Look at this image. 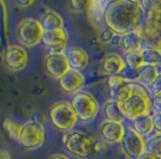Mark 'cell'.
Wrapping results in <instances>:
<instances>
[{
    "mask_svg": "<svg viewBox=\"0 0 161 159\" xmlns=\"http://www.w3.org/2000/svg\"><path fill=\"white\" fill-rule=\"evenodd\" d=\"M143 8L137 0H115L108 4L103 14V22L111 31L121 36L134 31L141 24Z\"/></svg>",
    "mask_w": 161,
    "mask_h": 159,
    "instance_id": "6da1fadb",
    "label": "cell"
},
{
    "mask_svg": "<svg viewBox=\"0 0 161 159\" xmlns=\"http://www.w3.org/2000/svg\"><path fill=\"white\" fill-rule=\"evenodd\" d=\"M119 106L124 114V119L132 121L136 117L149 115L153 109V100L146 87L138 83H132L130 96Z\"/></svg>",
    "mask_w": 161,
    "mask_h": 159,
    "instance_id": "7a4b0ae2",
    "label": "cell"
},
{
    "mask_svg": "<svg viewBox=\"0 0 161 159\" xmlns=\"http://www.w3.org/2000/svg\"><path fill=\"white\" fill-rule=\"evenodd\" d=\"M141 38V49L161 52V14L153 10H146L143 23L136 28Z\"/></svg>",
    "mask_w": 161,
    "mask_h": 159,
    "instance_id": "3957f363",
    "label": "cell"
},
{
    "mask_svg": "<svg viewBox=\"0 0 161 159\" xmlns=\"http://www.w3.org/2000/svg\"><path fill=\"white\" fill-rule=\"evenodd\" d=\"M63 144L67 151L80 158L94 156L97 151L96 140L87 133L80 131H70L63 135Z\"/></svg>",
    "mask_w": 161,
    "mask_h": 159,
    "instance_id": "277c9868",
    "label": "cell"
},
{
    "mask_svg": "<svg viewBox=\"0 0 161 159\" xmlns=\"http://www.w3.org/2000/svg\"><path fill=\"white\" fill-rule=\"evenodd\" d=\"M71 106L77 119L83 122H92L97 116L100 110L99 102L89 92L76 93L71 100Z\"/></svg>",
    "mask_w": 161,
    "mask_h": 159,
    "instance_id": "5b68a950",
    "label": "cell"
},
{
    "mask_svg": "<svg viewBox=\"0 0 161 159\" xmlns=\"http://www.w3.org/2000/svg\"><path fill=\"white\" fill-rule=\"evenodd\" d=\"M49 117L53 126L61 132H70L77 123V116L75 114L71 103L66 100H60L55 103L49 111Z\"/></svg>",
    "mask_w": 161,
    "mask_h": 159,
    "instance_id": "8992f818",
    "label": "cell"
},
{
    "mask_svg": "<svg viewBox=\"0 0 161 159\" xmlns=\"http://www.w3.org/2000/svg\"><path fill=\"white\" fill-rule=\"evenodd\" d=\"M45 30L40 20L35 18H24L17 25V38L24 47L33 48L42 42Z\"/></svg>",
    "mask_w": 161,
    "mask_h": 159,
    "instance_id": "52a82bcc",
    "label": "cell"
},
{
    "mask_svg": "<svg viewBox=\"0 0 161 159\" xmlns=\"http://www.w3.org/2000/svg\"><path fill=\"white\" fill-rule=\"evenodd\" d=\"M46 133L40 122L29 121L20 126L19 142L27 150H37L45 142Z\"/></svg>",
    "mask_w": 161,
    "mask_h": 159,
    "instance_id": "ba28073f",
    "label": "cell"
},
{
    "mask_svg": "<svg viewBox=\"0 0 161 159\" xmlns=\"http://www.w3.org/2000/svg\"><path fill=\"white\" fill-rule=\"evenodd\" d=\"M121 147L130 158L136 159L146 152V139L131 128H125L124 136L121 139Z\"/></svg>",
    "mask_w": 161,
    "mask_h": 159,
    "instance_id": "9c48e42d",
    "label": "cell"
},
{
    "mask_svg": "<svg viewBox=\"0 0 161 159\" xmlns=\"http://www.w3.org/2000/svg\"><path fill=\"white\" fill-rule=\"evenodd\" d=\"M42 42L48 48V54L64 53L69 42V33L64 27L51 31H45Z\"/></svg>",
    "mask_w": 161,
    "mask_h": 159,
    "instance_id": "30bf717a",
    "label": "cell"
},
{
    "mask_svg": "<svg viewBox=\"0 0 161 159\" xmlns=\"http://www.w3.org/2000/svg\"><path fill=\"white\" fill-rule=\"evenodd\" d=\"M5 64L8 69L14 72L23 71L28 65V52L19 44L7 46L5 52Z\"/></svg>",
    "mask_w": 161,
    "mask_h": 159,
    "instance_id": "8fae6325",
    "label": "cell"
},
{
    "mask_svg": "<svg viewBox=\"0 0 161 159\" xmlns=\"http://www.w3.org/2000/svg\"><path fill=\"white\" fill-rule=\"evenodd\" d=\"M46 69L48 74L54 78V79L59 80L70 69V65L66 59L65 53H55V54H48L46 56Z\"/></svg>",
    "mask_w": 161,
    "mask_h": 159,
    "instance_id": "7c38bea8",
    "label": "cell"
},
{
    "mask_svg": "<svg viewBox=\"0 0 161 159\" xmlns=\"http://www.w3.org/2000/svg\"><path fill=\"white\" fill-rule=\"evenodd\" d=\"M86 84V78L84 74L80 71H76L70 68L60 79H59V85L61 90L66 93H78L83 89Z\"/></svg>",
    "mask_w": 161,
    "mask_h": 159,
    "instance_id": "4fadbf2b",
    "label": "cell"
},
{
    "mask_svg": "<svg viewBox=\"0 0 161 159\" xmlns=\"http://www.w3.org/2000/svg\"><path fill=\"white\" fill-rule=\"evenodd\" d=\"M125 133V127L119 122L103 121L100 127V134L107 144H120Z\"/></svg>",
    "mask_w": 161,
    "mask_h": 159,
    "instance_id": "5bb4252c",
    "label": "cell"
},
{
    "mask_svg": "<svg viewBox=\"0 0 161 159\" xmlns=\"http://www.w3.org/2000/svg\"><path fill=\"white\" fill-rule=\"evenodd\" d=\"M65 55H66V59L69 61L70 68L80 71V72L82 69L87 68L88 64H89V55L83 48L77 46L69 47Z\"/></svg>",
    "mask_w": 161,
    "mask_h": 159,
    "instance_id": "9a60e30c",
    "label": "cell"
},
{
    "mask_svg": "<svg viewBox=\"0 0 161 159\" xmlns=\"http://www.w3.org/2000/svg\"><path fill=\"white\" fill-rule=\"evenodd\" d=\"M101 68L105 74L111 77V75L121 74L126 69V66L120 55L115 53H109L105 55V58L101 61Z\"/></svg>",
    "mask_w": 161,
    "mask_h": 159,
    "instance_id": "2e32d148",
    "label": "cell"
},
{
    "mask_svg": "<svg viewBox=\"0 0 161 159\" xmlns=\"http://www.w3.org/2000/svg\"><path fill=\"white\" fill-rule=\"evenodd\" d=\"M161 77V64H146L138 69V84L149 89Z\"/></svg>",
    "mask_w": 161,
    "mask_h": 159,
    "instance_id": "e0dca14e",
    "label": "cell"
},
{
    "mask_svg": "<svg viewBox=\"0 0 161 159\" xmlns=\"http://www.w3.org/2000/svg\"><path fill=\"white\" fill-rule=\"evenodd\" d=\"M45 31H51L64 27V19L60 14L54 10H47L40 20Z\"/></svg>",
    "mask_w": 161,
    "mask_h": 159,
    "instance_id": "ac0fdd59",
    "label": "cell"
},
{
    "mask_svg": "<svg viewBox=\"0 0 161 159\" xmlns=\"http://www.w3.org/2000/svg\"><path fill=\"white\" fill-rule=\"evenodd\" d=\"M132 122V129L136 133H138L141 136H150L154 133V128H153V121H152V115H143L140 117H136L135 120L131 121Z\"/></svg>",
    "mask_w": 161,
    "mask_h": 159,
    "instance_id": "d6986e66",
    "label": "cell"
},
{
    "mask_svg": "<svg viewBox=\"0 0 161 159\" xmlns=\"http://www.w3.org/2000/svg\"><path fill=\"white\" fill-rule=\"evenodd\" d=\"M119 44L125 54L141 49V38H140L138 33L136 31V29L131 33L119 36Z\"/></svg>",
    "mask_w": 161,
    "mask_h": 159,
    "instance_id": "ffe728a7",
    "label": "cell"
},
{
    "mask_svg": "<svg viewBox=\"0 0 161 159\" xmlns=\"http://www.w3.org/2000/svg\"><path fill=\"white\" fill-rule=\"evenodd\" d=\"M103 115L106 121H112V122H119L123 123L124 121V114L121 111L119 104L113 100H108L103 104Z\"/></svg>",
    "mask_w": 161,
    "mask_h": 159,
    "instance_id": "44dd1931",
    "label": "cell"
},
{
    "mask_svg": "<svg viewBox=\"0 0 161 159\" xmlns=\"http://www.w3.org/2000/svg\"><path fill=\"white\" fill-rule=\"evenodd\" d=\"M124 62H125V66L129 69H132V71H138L140 68L146 65V61H144V56H143V52L142 49L138 50H135V52H130L124 55Z\"/></svg>",
    "mask_w": 161,
    "mask_h": 159,
    "instance_id": "7402d4cb",
    "label": "cell"
},
{
    "mask_svg": "<svg viewBox=\"0 0 161 159\" xmlns=\"http://www.w3.org/2000/svg\"><path fill=\"white\" fill-rule=\"evenodd\" d=\"M109 1H90L88 4V11H89V16L90 18L99 23L101 19H103V14H105V10L108 6Z\"/></svg>",
    "mask_w": 161,
    "mask_h": 159,
    "instance_id": "603a6c76",
    "label": "cell"
},
{
    "mask_svg": "<svg viewBox=\"0 0 161 159\" xmlns=\"http://www.w3.org/2000/svg\"><path fill=\"white\" fill-rule=\"evenodd\" d=\"M146 152L161 157V133H155L146 140Z\"/></svg>",
    "mask_w": 161,
    "mask_h": 159,
    "instance_id": "cb8c5ba5",
    "label": "cell"
},
{
    "mask_svg": "<svg viewBox=\"0 0 161 159\" xmlns=\"http://www.w3.org/2000/svg\"><path fill=\"white\" fill-rule=\"evenodd\" d=\"M7 30H8V12L6 4L4 1H0V31L5 41H7Z\"/></svg>",
    "mask_w": 161,
    "mask_h": 159,
    "instance_id": "d4e9b609",
    "label": "cell"
},
{
    "mask_svg": "<svg viewBox=\"0 0 161 159\" xmlns=\"http://www.w3.org/2000/svg\"><path fill=\"white\" fill-rule=\"evenodd\" d=\"M4 128L6 129V132L8 133V135L14 140H19V133H20V126L17 125L16 122H14L12 120H5L4 121Z\"/></svg>",
    "mask_w": 161,
    "mask_h": 159,
    "instance_id": "484cf974",
    "label": "cell"
},
{
    "mask_svg": "<svg viewBox=\"0 0 161 159\" xmlns=\"http://www.w3.org/2000/svg\"><path fill=\"white\" fill-rule=\"evenodd\" d=\"M146 64H161V52L152 49H142Z\"/></svg>",
    "mask_w": 161,
    "mask_h": 159,
    "instance_id": "4316f807",
    "label": "cell"
},
{
    "mask_svg": "<svg viewBox=\"0 0 161 159\" xmlns=\"http://www.w3.org/2000/svg\"><path fill=\"white\" fill-rule=\"evenodd\" d=\"M126 81H129V80L125 79L121 74H118V75H111V77H108V80H107L108 90L112 91V90H114V89H117L118 86L123 85V84L126 83Z\"/></svg>",
    "mask_w": 161,
    "mask_h": 159,
    "instance_id": "83f0119b",
    "label": "cell"
},
{
    "mask_svg": "<svg viewBox=\"0 0 161 159\" xmlns=\"http://www.w3.org/2000/svg\"><path fill=\"white\" fill-rule=\"evenodd\" d=\"M115 33L113 31H111L108 28H105L100 33V40L101 42H103V43H109V42H112V41L115 38Z\"/></svg>",
    "mask_w": 161,
    "mask_h": 159,
    "instance_id": "f1b7e54d",
    "label": "cell"
},
{
    "mask_svg": "<svg viewBox=\"0 0 161 159\" xmlns=\"http://www.w3.org/2000/svg\"><path fill=\"white\" fill-rule=\"evenodd\" d=\"M153 121V128L155 133H161V111H154L152 115Z\"/></svg>",
    "mask_w": 161,
    "mask_h": 159,
    "instance_id": "f546056e",
    "label": "cell"
},
{
    "mask_svg": "<svg viewBox=\"0 0 161 159\" xmlns=\"http://www.w3.org/2000/svg\"><path fill=\"white\" fill-rule=\"evenodd\" d=\"M71 6H72L75 12H82V10H83V3H80V1H72L71 3Z\"/></svg>",
    "mask_w": 161,
    "mask_h": 159,
    "instance_id": "4dcf8cb0",
    "label": "cell"
},
{
    "mask_svg": "<svg viewBox=\"0 0 161 159\" xmlns=\"http://www.w3.org/2000/svg\"><path fill=\"white\" fill-rule=\"evenodd\" d=\"M34 4V1L31 0V1H16V5L18 7H22V8H27V7L31 6Z\"/></svg>",
    "mask_w": 161,
    "mask_h": 159,
    "instance_id": "1f68e13d",
    "label": "cell"
},
{
    "mask_svg": "<svg viewBox=\"0 0 161 159\" xmlns=\"http://www.w3.org/2000/svg\"><path fill=\"white\" fill-rule=\"evenodd\" d=\"M136 159H161V157H158V156H154V154L144 152L143 154H141L138 158H136Z\"/></svg>",
    "mask_w": 161,
    "mask_h": 159,
    "instance_id": "d6a6232c",
    "label": "cell"
},
{
    "mask_svg": "<svg viewBox=\"0 0 161 159\" xmlns=\"http://www.w3.org/2000/svg\"><path fill=\"white\" fill-rule=\"evenodd\" d=\"M0 159H11V154L5 148H0Z\"/></svg>",
    "mask_w": 161,
    "mask_h": 159,
    "instance_id": "836d02e7",
    "label": "cell"
},
{
    "mask_svg": "<svg viewBox=\"0 0 161 159\" xmlns=\"http://www.w3.org/2000/svg\"><path fill=\"white\" fill-rule=\"evenodd\" d=\"M49 159H70L69 157H66V156H64V154H53V156H51L49 157Z\"/></svg>",
    "mask_w": 161,
    "mask_h": 159,
    "instance_id": "e575fe53",
    "label": "cell"
}]
</instances>
